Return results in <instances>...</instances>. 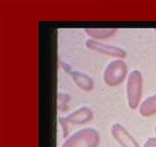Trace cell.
Masks as SVG:
<instances>
[{"label": "cell", "mask_w": 156, "mask_h": 147, "mask_svg": "<svg viewBox=\"0 0 156 147\" xmlns=\"http://www.w3.org/2000/svg\"><path fill=\"white\" fill-rule=\"evenodd\" d=\"M59 123L60 124L61 127L62 129V133H63V137H66L68 136V124L69 123L66 120L65 118L59 117Z\"/></svg>", "instance_id": "cell-11"}, {"label": "cell", "mask_w": 156, "mask_h": 147, "mask_svg": "<svg viewBox=\"0 0 156 147\" xmlns=\"http://www.w3.org/2000/svg\"><path fill=\"white\" fill-rule=\"evenodd\" d=\"M143 147H156V138H149Z\"/></svg>", "instance_id": "cell-12"}, {"label": "cell", "mask_w": 156, "mask_h": 147, "mask_svg": "<svg viewBox=\"0 0 156 147\" xmlns=\"http://www.w3.org/2000/svg\"><path fill=\"white\" fill-rule=\"evenodd\" d=\"M100 137L95 130L82 129L66 139L62 147H98Z\"/></svg>", "instance_id": "cell-1"}, {"label": "cell", "mask_w": 156, "mask_h": 147, "mask_svg": "<svg viewBox=\"0 0 156 147\" xmlns=\"http://www.w3.org/2000/svg\"><path fill=\"white\" fill-rule=\"evenodd\" d=\"M143 77L139 70H133L129 75L126 84L127 100L131 109H136L139 105L142 96Z\"/></svg>", "instance_id": "cell-2"}, {"label": "cell", "mask_w": 156, "mask_h": 147, "mask_svg": "<svg viewBox=\"0 0 156 147\" xmlns=\"http://www.w3.org/2000/svg\"><path fill=\"white\" fill-rule=\"evenodd\" d=\"M111 133L122 147H140L136 139L120 124H114L111 128Z\"/></svg>", "instance_id": "cell-5"}, {"label": "cell", "mask_w": 156, "mask_h": 147, "mask_svg": "<svg viewBox=\"0 0 156 147\" xmlns=\"http://www.w3.org/2000/svg\"><path fill=\"white\" fill-rule=\"evenodd\" d=\"M127 74V65L122 60L113 61L107 66L104 80L108 86L115 87L121 84Z\"/></svg>", "instance_id": "cell-3"}, {"label": "cell", "mask_w": 156, "mask_h": 147, "mask_svg": "<svg viewBox=\"0 0 156 147\" xmlns=\"http://www.w3.org/2000/svg\"><path fill=\"white\" fill-rule=\"evenodd\" d=\"M85 44L87 47L91 50L104 54V55L117 57V58H125L126 55L125 51L120 47L104 44V43L94 41L93 39H88Z\"/></svg>", "instance_id": "cell-4"}, {"label": "cell", "mask_w": 156, "mask_h": 147, "mask_svg": "<svg viewBox=\"0 0 156 147\" xmlns=\"http://www.w3.org/2000/svg\"><path fill=\"white\" fill-rule=\"evenodd\" d=\"M69 74L77 86L85 91H90L94 87V81L87 74L79 71L70 70Z\"/></svg>", "instance_id": "cell-7"}, {"label": "cell", "mask_w": 156, "mask_h": 147, "mask_svg": "<svg viewBox=\"0 0 156 147\" xmlns=\"http://www.w3.org/2000/svg\"><path fill=\"white\" fill-rule=\"evenodd\" d=\"M140 113L143 116H150L156 113V94L148 97L142 104Z\"/></svg>", "instance_id": "cell-8"}, {"label": "cell", "mask_w": 156, "mask_h": 147, "mask_svg": "<svg viewBox=\"0 0 156 147\" xmlns=\"http://www.w3.org/2000/svg\"><path fill=\"white\" fill-rule=\"evenodd\" d=\"M93 117V113L88 107H81L79 110L73 112L65 117L69 123L84 124L91 120Z\"/></svg>", "instance_id": "cell-6"}, {"label": "cell", "mask_w": 156, "mask_h": 147, "mask_svg": "<svg viewBox=\"0 0 156 147\" xmlns=\"http://www.w3.org/2000/svg\"><path fill=\"white\" fill-rule=\"evenodd\" d=\"M155 133H156V126H155Z\"/></svg>", "instance_id": "cell-13"}, {"label": "cell", "mask_w": 156, "mask_h": 147, "mask_svg": "<svg viewBox=\"0 0 156 147\" xmlns=\"http://www.w3.org/2000/svg\"><path fill=\"white\" fill-rule=\"evenodd\" d=\"M71 100V96L67 93H59L58 94L57 107L59 111H66L69 109V105Z\"/></svg>", "instance_id": "cell-10"}, {"label": "cell", "mask_w": 156, "mask_h": 147, "mask_svg": "<svg viewBox=\"0 0 156 147\" xmlns=\"http://www.w3.org/2000/svg\"><path fill=\"white\" fill-rule=\"evenodd\" d=\"M85 31L89 36L96 39L111 38L117 32L116 28H85Z\"/></svg>", "instance_id": "cell-9"}, {"label": "cell", "mask_w": 156, "mask_h": 147, "mask_svg": "<svg viewBox=\"0 0 156 147\" xmlns=\"http://www.w3.org/2000/svg\"><path fill=\"white\" fill-rule=\"evenodd\" d=\"M155 32H156V28H155Z\"/></svg>", "instance_id": "cell-14"}]
</instances>
